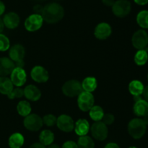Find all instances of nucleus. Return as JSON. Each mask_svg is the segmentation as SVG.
Masks as SVG:
<instances>
[{
	"instance_id": "21",
	"label": "nucleus",
	"mask_w": 148,
	"mask_h": 148,
	"mask_svg": "<svg viewBox=\"0 0 148 148\" xmlns=\"http://www.w3.org/2000/svg\"><path fill=\"white\" fill-rule=\"evenodd\" d=\"M144 85L141 81L138 80H133L129 84V91L130 94L134 97L135 96H141L144 90Z\"/></svg>"
},
{
	"instance_id": "8",
	"label": "nucleus",
	"mask_w": 148,
	"mask_h": 148,
	"mask_svg": "<svg viewBox=\"0 0 148 148\" xmlns=\"http://www.w3.org/2000/svg\"><path fill=\"white\" fill-rule=\"evenodd\" d=\"M91 134L92 137L98 141H103L107 138L108 134V129L106 125L102 121L95 122L90 128Z\"/></svg>"
},
{
	"instance_id": "25",
	"label": "nucleus",
	"mask_w": 148,
	"mask_h": 148,
	"mask_svg": "<svg viewBox=\"0 0 148 148\" xmlns=\"http://www.w3.org/2000/svg\"><path fill=\"white\" fill-rule=\"evenodd\" d=\"M89 115L90 118L95 122L101 121L104 115V112L101 106L93 105L89 110Z\"/></svg>"
},
{
	"instance_id": "7",
	"label": "nucleus",
	"mask_w": 148,
	"mask_h": 148,
	"mask_svg": "<svg viewBox=\"0 0 148 148\" xmlns=\"http://www.w3.org/2000/svg\"><path fill=\"white\" fill-rule=\"evenodd\" d=\"M23 124L26 129L31 131H39L43 126V119L37 114H30L25 117Z\"/></svg>"
},
{
	"instance_id": "24",
	"label": "nucleus",
	"mask_w": 148,
	"mask_h": 148,
	"mask_svg": "<svg viewBox=\"0 0 148 148\" xmlns=\"http://www.w3.org/2000/svg\"><path fill=\"white\" fill-rule=\"evenodd\" d=\"M40 143L44 146H49L54 141V134L50 130H43L39 135Z\"/></svg>"
},
{
	"instance_id": "28",
	"label": "nucleus",
	"mask_w": 148,
	"mask_h": 148,
	"mask_svg": "<svg viewBox=\"0 0 148 148\" xmlns=\"http://www.w3.org/2000/svg\"><path fill=\"white\" fill-rule=\"evenodd\" d=\"M148 60V53L145 49H140L134 55V62L137 65H144Z\"/></svg>"
},
{
	"instance_id": "43",
	"label": "nucleus",
	"mask_w": 148,
	"mask_h": 148,
	"mask_svg": "<svg viewBox=\"0 0 148 148\" xmlns=\"http://www.w3.org/2000/svg\"><path fill=\"white\" fill-rule=\"evenodd\" d=\"M47 148H61L60 147H59V145H57V144H51L50 145H49L48 146Z\"/></svg>"
},
{
	"instance_id": "2",
	"label": "nucleus",
	"mask_w": 148,
	"mask_h": 148,
	"mask_svg": "<svg viewBox=\"0 0 148 148\" xmlns=\"http://www.w3.org/2000/svg\"><path fill=\"white\" fill-rule=\"evenodd\" d=\"M147 125L143 119L134 118L130 121L128 124V131L130 136L135 139H141L145 133Z\"/></svg>"
},
{
	"instance_id": "38",
	"label": "nucleus",
	"mask_w": 148,
	"mask_h": 148,
	"mask_svg": "<svg viewBox=\"0 0 148 148\" xmlns=\"http://www.w3.org/2000/svg\"><path fill=\"white\" fill-rule=\"evenodd\" d=\"M104 148H120V147L116 143H114V142H110V143L107 144Z\"/></svg>"
},
{
	"instance_id": "35",
	"label": "nucleus",
	"mask_w": 148,
	"mask_h": 148,
	"mask_svg": "<svg viewBox=\"0 0 148 148\" xmlns=\"http://www.w3.org/2000/svg\"><path fill=\"white\" fill-rule=\"evenodd\" d=\"M43 7H42L41 5H36L34 7H33V10L35 12V14H38L41 15L42 12H43Z\"/></svg>"
},
{
	"instance_id": "11",
	"label": "nucleus",
	"mask_w": 148,
	"mask_h": 148,
	"mask_svg": "<svg viewBox=\"0 0 148 148\" xmlns=\"http://www.w3.org/2000/svg\"><path fill=\"white\" fill-rule=\"evenodd\" d=\"M10 75H11L10 80L12 82L13 85L16 86L17 87H21L25 84L27 80V74L23 68L15 67Z\"/></svg>"
},
{
	"instance_id": "22",
	"label": "nucleus",
	"mask_w": 148,
	"mask_h": 148,
	"mask_svg": "<svg viewBox=\"0 0 148 148\" xmlns=\"http://www.w3.org/2000/svg\"><path fill=\"white\" fill-rule=\"evenodd\" d=\"M10 78L6 76H0V93L8 95L14 88Z\"/></svg>"
},
{
	"instance_id": "13",
	"label": "nucleus",
	"mask_w": 148,
	"mask_h": 148,
	"mask_svg": "<svg viewBox=\"0 0 148 148\" xmlns=\"http://www.w3.org/2000/svg\"><path fill=\"white\" fill-rule=\"evenodd\" d=\"M31 78L38 83H45L49 80V75L46 68L37 65L32 69L30 72Z\"/></svg>"
},
{
	"instance_id": "42",
	"label": "nucleus",
	"mask_w": 148,
	"mask_h": 148,
	"mask_svg": "<svg viewBox=\"0 0 148 148\" xmlns=\"http://www.w3.org/2000/svg\"><path fill=\"white\" fill-rule=\"evenodd\" d=\"M4 28V23H3V20H1V19L0 18V33L3 31Z\"/></svg>"
},
{
	"instance_id": "18",
	"label": "nucleus",
	"mask_w": 148,
	"mask_h": 148,
	"mask_svg": "<svg viewBox=\"0 0 148 148\" xmlns=\"http://www.w3.org/2000/svg\"><path fill=\"white\" fill-rule=\"evenodd\" d=\"M75 131L78 136H82L88 134L90 129V123L86 119H79L75 123Z\"/></svg>"
},
{
	"instance_id": "10",
	"label": "nucleus",
	"mask_w": 148,
	"mask_h": 148,
	"mask_svg": "<svg viewBox=\"0 0 148 148\" xmlns=\"http://www.w3.org/2000/svg\"><path fill=\"white\" fill-rule=\"evenodd\" d=\"M43 23V19L40 15L32 14L27 17L25 21V28L30 32L36 31L41 28Z\"/></svg>"
},
{
	"instance_id": "3",
	"label": "nucleus",
	"mask_w": 148,
	"mask_h": 148,
	"mask_svg": "<svg viewBox=\"0 0 148 148\" xmlns=\"http://www.w3.org/2000/svg\"><path fill=\"white\" fill-rule=\"evenodd\" d=\"M25 50L21 44H15L12 46L10 49L9 55L10 58L14 62L16 67L23 68L25 65L24 59Z\"/></svg>"
},
{
	"instance_id": "39",
	"label": "nucleus",
	"mask_w": 148,
	"mask_h": 148,
	"mask_svg": "<svg viewBox=\"0 0 148 148\" xmlns=\"http://www.w3.org/2000/svg\"><path fill=\"white\" fill-rule=\"evenodd\" d=\"M29 148H46V146L40 144V142H37V143H34L31 145Z\"/></svg>"
},
{
	"instance_id": "37",
	"label": "nucleus",
	"mask_w": 148,
	"mask_h": 148,
	"mask_svg": "<svg viewBox=\"0 0 148 148\" xmlns=\"http://www.w3.org/2000/svg\"><path fill=\"white\" fill-rule=\"evenodd\" d=\"M143 96L144 100L148 102V86L144 88V90H143Z\"/></svg>"
},
{
	"instance_id": "41",
	"label": "nucleus",
	"mask_w": 148,
	"mask_h": 148,
	"mask_svg": "<svg viewBox=\"0 0 148 148\" xmlns=\"http://www.w3.org/2000/svg\"><path fill=\"white\" fill-rule=\"evenodd\" d=\"M5 11V5L4 3L0 0V15H3V13Z\"/></svg>"
},
{
	"instance_id": "6",
	"label": "nucleus",
	"mask_w": 148,
	"mask_h": 148,
	"mask_svg": "<svg viewBox=\"0 0 148 148\" xmlns=\"http://www.w3.org/2000/svg\"><path fill=\"white\" fill-rule=\"evenodd\" d=\"M77 97L78 107L82 111H89L94 105L95 99L92 93L82 91Z\"/></svg>"
},
{
	"instance_id": "16",
	"label": "nucleus",
	"mask_w": 148,
	"mask_h": 148,
	"mask_svg": "<svg viewBox=\"0 0 148 148\" xmlns=\"http://www.w3.org/2000/svg\"><path fill=\"white\" fill-rule=\"evenodd\" d=\"M20 17L15 12H9L4 16L3 23L4 26L9 29H14L20 24Z\"/></svg>"
},
{
	"instance_id": "46",
	"label": "nucleus",
	"mask_w": 148,
	"mask_h": 148,
	"mask_svg": "<svg viewBox=\"0 0 148 148\" xmlns=\"http://www.w3.org/2000/svg\"><path fill=\"white\" fill-rule=\"evenodd\" d=\"M147 80H148V74H147Z\"/></svg>"
},
{
	"instance_id": "12",
	"label": "nucleus",
	"mask_w": 148,
	"mask_h": 148,
	"mask_svg": "<svg viewBox=\"0 0 148 148\" xmlns=\"http://www.w3.org/2000/svg\"><path fill=\"white\" fill-rule=\"evenodd\" d=\"M56 125L64 132H71L74 130L75 123L72 118L68 115L62 114L57 118Z\"/></svg>"
},
{
	"instance_id": "20",
	"label": "nucleus",
	"mask_w": 148,
	"mask_h": 148,
	"mask_svg": "<svg viewBox=\"0 0 148 148\" xmlns=\"http://www.w3.org/2000/svg\"><path fill=\"white\" fill-rule=\"evenodd\" d=\"M24 136L20 133H14L9 138V146L10 148H21L24 145Z\"/></svg>"
},
{
	"instance_id": "4",
	"label": "nucleus",
	"mask_w": 148,
	"mask_h": 148,
	"mask_svg": "<svg viewBox=\"0 0 148 148\" xmlns=\"http://www.w3.org/2000/svg\"><path fill=\"white\" fill-rule=\"evenodd\" d=\"M83 91L82 84L77 80H69L62 86V92L69 97H77Z\"/></svg>"
},
{
	"instance_id": "19",
	"label": "nucleus",
	"mask_w": 148,
	"mask_h": 148,
	"mask_svg": "<svg viewBox=\"0 0 148 148\" xmlns=\"http://www.w3.org/2000/svg\"><path fill=\"white\" fill-rule=\"evenodd\" d=\"M133 110L136 115L140 117L144 116L148 113V102L145 100L144 99L135 102Z\"/></svg>"
},
{
	"instance_id": "9",
	"label": "nucleus",
	"mask_w": 148,
	"mask_h": 148,
	"mask_svg": "<svg viewBox=\"0 0 148 148\" xmlns=\"http://www.w3.org/2000/svg\"><path fill=\"white\" fill-rule=\"evenodd\" d=\"M132 43L137 49H145L148 44V34L145 30H138L133 34Z\"/></svg>"
},
{
	"instance_id": "14",
	"label": "nucleus",
	"mask_w": 148,
	"mask_h": 148,
	"mask_svg": "<svg viewBox=\"0 0 148 148\" xmlns=\"http://www.w3.org/2000/svg\"><path fill=\"white\" fill-rule=\"evenodd\" d=\"M112 29L111 26L107 23H101L95 27L94 34L98 39L105 40L111 36Z\"/></svg>"
},
{
	"instance_id": "17",
	"label": "nucleus",
	"mask_w": 148,
	"mask_h": 148,
	"mask_svg": "<svg viewBox=\"0 0 148 148\" xmlns=\"http://www.w3.org/2000/svg\"><path fill=\"white\" fill-rule=\"evenodd\" d=\"M24 96L30 101H38L41 97L40 90L34 85H28L24 89Z\"/></svg>"
},
{
	"instance_id": "1",
	"label": "nucleus",
	"mask_w": 148,
	"mask_h": 148,
	"mask_svg": "<svg viewBox=\"0 0 148 148\" xmlns=\"http://www.w3.org/2000/svg\"><path fill=\"white\" fill-rule=\"evenodd\" d=\"M64 15L63 7L58 3L52 2L43 7L41 16L47 23L53 24L60 21Z\"/></svg>"
},
{
	"instance_id": "36",
	"label": "nucleus",
	"mask_w": 148,
	"mask_h": 148,
	"mask_svg": "<svg viewBox=\"0 0 148 148\" xmlns=\"http://www.w3.org/2000/svg\"><path fill=\"white\" fill-rule=\"evenodd\" d=\"M102 2L107 7H112L115 2V0H102Z\"/></svg>"
},
{
	"instance_id": "44",
	"label": "nucleus",
	"mask_w": 148,
	"mask_h": 148,
	"mask_svg": "<svg viewBox=\"0 0 148 148\" xmlns=\"http://www.w3.org/2000/svg\"><path fill=\"white\" fill-rule=\"evenodd\" d=\"M143 121L145 122V123L147 126H148V113H147L146 115H145L144 116H143Z\"/></svg>"
},
{
	"instance_id": "33",
	"label": "nucleus",
	"mask_w": 148,
	"mask_h": 148,
	"mask_svg": "<svg viewBox=\"0 0 148 148\" xmlns=\"http://www.w3.org/2000/svg\"><path fill=\"white\" fill-rule=\"evenodd\" d=\"M114 120H115V118H114V115L111 114V113H106V114H104L101 120H102L103 123H104L107 126V125L112 124L114 122Z\"/></svg>"
},
{
	"instance_id": "23",
	"label": "nucleus",
	"mask_w": 148,
	"mask_h": 148,
	"mask_svg": "<svg viewBox=\"0 0 148 148\" xmlns=\"http://www.w3.org/2000/svg\"><path fill=\"white\" fill-rule=\"evenodd\" d=\"M82 87L83 91L92 93L96 89L98 86V82L95 77H87L83 80L82 83Z\"/></svg>"
},
{
	"instance_id": "26",
	"label": "nucleus",
	"mask_w": 148,
	"mask_h": 148,
	"mask_svg": "<svg viewBox=\"0 0 148 148\" xmlns=\"http://www.w3.org/2000/svg\"><path fill=\"white\" fill-rule=\"evenodd\" d=\"M17 110L20 115L26 117L31 113V105L27 101L23 100L17 104Z\"/></svg>"
},
{
	"instance_id": "5",
	"label": "nucleus",
	"mask_w": 148,
	"mask_h": 148,
	"mask_svg": "<svg viewBox=\"0 0 148 148\" xmlns=\"http://www.w3.org/2000/svg\"><path fill=\"white\" fill-rule=\"evenodd\" d=\"M112 12L116 17H126L130 13L132 10L131 3L128 0H117L113 4Z\"/></svg>"
},
{
	"instance_id": "27",
	"label": "nucleus",
	"mask_w": 148,
	"mask_h": 148,
	"mask_svg": "<svg viewBox=\"0 0 148 148\" xmlns=\"http://www.w3.org/2000/svg\"><path fill=\"white\" fill-rule=\"evenodd\" d=\"M78 148H95V143L92 138L89 136H82L77 141Z\"/></svg>"
},
{
	"instance_id": "30",
	"label": "nucleus",
	"mask_w": 148,
	"mask_h": 148,
	"mask_svg": "<svg viewBox=\"0 0 148 148\" xmlns=\"http://www.w3.org/2000/svg\"><path fill=\"white\" fill-rule=\"evenodd\" d=\"M42 119H43V124L47 126L48 127L55 126L56 124V120H57V118L53 114L46 115Z\"/></svg>"
},
{
	"instance_id": "32",
	"label": "nucleus",
	"mask_w": 148,
	"mask_h": 148,
	"mask_svg": "<svg viewBox=\"0 0 148 148\" xmlns=\"http://www.w3.org/2000/svg\"><path fill=\"white\" fill-rule=\"evenodd\" d=\"M23 96H24V90L20 87H17L13 89L12 91L7 95V97L10 100H14L15 98H21Z\"/></svg>"
},
{
	"instance_id": "40",
	"label": "nucleus",
	"mask_w": 148,
	"mask_h": 148,
	"mask_svg": "<svg viewBox=\"0 0 148 148\" xmlns=\"http://www.w3.org/2000/svg\"><path fill=\"white\" fill-rule=\"evenodd\" d=\"M134 1L136 4L141 6L145 5V4H147L148 3V0H134Z\"/></svg>"
},
{
	"instance_id": "29",
	"label": "nucleus",
	"mask_w": 148,
	"mask_h": 148,
	"mask_svg": "<svg viewBox=\"0 0 148 148\" xmlns=\"http://www.w3.org/2000/svg\"><path fill=\"white\" fill-rule=\"evenodd\" d=\"M137 22L143 28H148V10H143L137 14Z\"/></svg>"
},
{
	"instance_id": "45",
	"label": "nucleus",
	"mask_w": 148,
	"mask_h": 148,
	"mask_svg": "<svg viewBox=\"0 0 148 148\" xmlns=\"http://www.w3.org/2000/svg\"><path fill=\"white\" fill-rule=\"evenodd\" d=\"M129 148H137V147H134V146H132V147H129Z\"/></svg>"
},
{
	"instance_id": "15",
	"label": "nucleus",
	"mask_w": 148,
	"mask_h": 148,
	"mask_svg": "<svg viewBox=\"0 0 148 148\" xmlns=\"http://www.w3.org/2000/svg\"><path fill=\"white\" fill-rule=\"evenodd\" d=\"M15 67V64L10 58L0 57V76H7L11 74Z\"/></svg>"
},
{
	"instance_id": "31",
	"label": "nucleus",
	"mask_w": 148,
	"mask_h": 148,
	"mask_svg": "<svg viewBox=\"0 0 148 148\" xmlns=\"http://www.w3.org/2000/svg\"><path fill=\"white\" fill-rule=\"evenodd\" d=\"M10 46V42L8 38L4 34L0 33V51L4 52L9 49Z\"/></svg>"
},
{
	"instance_id": "34",
	"label": "nucleus",
	"mask_w": 148,
	"mask_h": 148,
	"mask_svg": "<svg viewBox=\"0 0 148 148\" xmlns=\"http://www.w3.org/2000/svg\"><path fill=\"white\" fill-rule=\"evenodd\" d=\"M62 148H78L77 145L73 141H66L62 145Z\"/></svg>"
}]
</instances>
